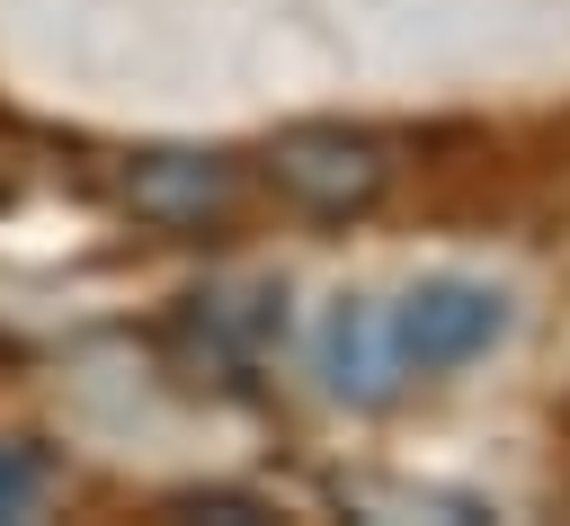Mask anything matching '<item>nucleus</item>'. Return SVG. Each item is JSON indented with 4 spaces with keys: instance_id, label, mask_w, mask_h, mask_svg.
<instances>
[{
    "instance_id": "obj_1",
    "label": "nucleus",
    "mask_w": 570,
    "mask_h": 526,
    "mask_svg": "<svg viewBox=\"0 0 570 526\" xmlns=\"http://www.w3.org/2000/svg\"><path fill=\"white\" fill-rule=\"evenodd\" d=\"M267 187H276L285 205L321 214V223H347V214H365V205L392 187V152H383V134L338 125V116L285 125V134L267 143Z\"/></svg>"
},
{
    "instance_id": "obj_2",
    "label": "nucleus",
    "mask_w": 570,
    "mask_h": 526,
    "mask_svg": "<svg viewBox=\"0 0 570 526\" xmlns=\"http://www.w3.org/2000/svg\"><path fill=\"white\" fill-rule=\"evenodd\" d=\"M508 339V303L490 285H463V276H436L419 294L392 303V348H401V374H454L472 357H490Z\"/></svg>"
},
{
    "instance_id": "obj_3",
    "label": "nucleus",
    "mask_w": 570,
    "mask_h": 526,
    "mask_svg": "<svg viewBox=\"0 0 570 526\" xmlns=\"http://www.w3.org/2000/svg\"><path fill=\"white\" fill-rule=\"evenodd\" d=\"M116 187H125V205H134L151 232H205V223L232 205V160L169 143V152H134Z\"/></svg>"
},
{
    "instance_id": "obj_4",
    "label": "nucleus",
    "mask_w": 570,
    "mask_h": 526,
    "mask_svg": "<svg viewBox=\"0 0 570 526\" xmlns=\"http://www.w3.org/2000/svg\"><path fill=\"white\" fill-rule=\"evenodd\" d=\"M321 374L338 401H392L401 392V348H392V312L374 303H338L321 330Z\"/></svg>"
},
{
    "instance_id": "obj_5",
    "label": "nucleus",
    "mask_w": 570,
    "mask_h": 526,
    "mask_svg": "<svg viewBox=\"0 0 570 526\" xmlns=\"http://www.w3.org/2000/svg\"><path fill=\"white\" fill-rule=\"evenodd\" d=\"M36 499H45V464L0 446V517H36Z\"/></svg>"
},
{
    "instance_id": "obj_6",
    "label": "nucleus",
    "mask_w": 570,
    "mask_h": 526,
    "mask_svg": "<svg viewBox=\"0 0 570 526\" xmlns=\"http://www.w3.org/2000/svg\"><path fill=\"white\" fill-rule=\"evenodd\" d=\"M187 517H223V526H249V517H267L258 499H240V490H214V499H178Z\"/></svg>"
}]
</instances>
